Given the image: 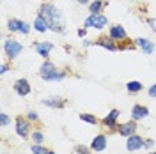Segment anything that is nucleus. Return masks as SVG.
Here are the masks:
<instances>
[{"label":"nucleus","mask_w":156,"mask_h":154,"mask_svg":"<svg viewBox=\"0 0 156 154\" xmlns=\"http://www.w3.org/2000/svg\"><path fill=\"white\" fill-rule=\"evenodd\" d=\"M30 140H32L34 144H43V142H44V135H43V131H41V129H34L32 135H30Z\"/></svg>","instance_id":"4be33fe9"},{"label":"nucleus","mask_w":156,"mask_h":154,"mask_svg":"<svg viewBox=\"0 0 156 154\" xmlns=\"http://www.w3.org/2000/svg\"><path fill=\"white\" fill-rule=\"evenodd\" d=\"M135 48H136L135 41L129 39V37H128L126 41H121V44H119V50H135Z\"/></svg>","instance_id":"b1692460"},{"label":"nucleus","mask_w":156,"mask_h":154,"mask_svg":"<svg viewBox=\"0 0 156 154\" xmlns=\"http://www.w3.org/2000/svg\"><path fill=\"white\" fill-rule=\"evenodd\" d=\"M78 119H80V121H83V122H87V124H90V126H96L98 122H99V121H98V117L92 115V114H80Z\"/></svg>","instance_id":"412c9836"},{"label":"nucleus","mask_w":156,"mask_h":154,"mask_svg":"<svg viewBox=\"0 0 156 154\" xmlns=\"http://www.w3.org/2000/svg\"><path fill=\"white\" fill-rule=\"evenodd\" d=\"M107 25H108V18L105 14H89L85 18V21H83L85 29H96L98 32L107 29Z\"/></svg>","instance_id":"423d86ee"},{"label":"nucleus","mask_w":156,"mask_h":154,"mask_svg":"<svg viewBox=\"0 0 156 154\" xmlns=\"http://www.w3.org/2000/svg\"><path fill=\"white\" fill-rule=\"evenodd\" d=\"M37 14H41L43 18L46 19V23H48V27L51 32H55V34H66V18H64V14H62V11L58 9L55 4H51V2H43L41 5H39V11Z\"/></svg>","instance_id":"f257e3e1"},{"label":"nucleus","mask_w":156,"mask_h":154,"mask_svg":"<svg viewBox=\"0 0 156 154\" xmlns=\"http://www.w3.org/2000/svg\"><path fill=\"white\" fill-rule=\"evenodd\" d=\"M37 75L44 82H62L64 78L68 76V71L66 69H58L51 60H44L41 64V68H39Z\"/></svg>","instance_id":"f03ea898"},{"label":"nucleus","mask_w":156,"mask_h":154,"mask_svg":"<svg viewBox=\"0 0 156 154\" xmlns=\"http://www.w3.org/2000/svg\"><path fill=\"white\" fill-rule=\"evenodd\" d=\"M135 41V44H136V48H140L146 55H153L154 53V50H156V44L151 41V39H147V37H136L133 39Z\"/></svg>","instance_id":"dca6fc26"},{"label":"nucleus","mask_w":156,"mask_h":154,"mask_svg":"<svg viewBox=\"0 0 156 154\" xmlns=\"http://www.w3.org/2000/svg\"><path fill=\"white\" fill-rule=\"evenodd\" d=\"M41 103L44 106H48V108H53V110H62L68 105V99H64V97H60V96H50L46 99H43Z\"/></svg>","instance_id":"2eb2a0df"},{"label":"nucleus","mask_w":156,"mask_h":154,"mask_svg":"<svg viewBox=\"0 0 156 154\" xmlns=\"http://www.w3.org/2000/svg\"><path fill=\"white\" fill-rule=\"evenodd\" d=\"M142 90H144L142 82H138V80H129V82H126V92L128 94H138V92H142Z\"/></svg>","instance_id":"aec40b11"},{"label":"nucleus","mask_w":156,"mask_h":154,"mask_svg":"<svg viewBox=\"0 0 156 154\" xmlns=\"http://www.w3.org/2000/svg\"><path fill=\"white\" fill-rule=\"evenodd\" d=\"M46 154H55V152H53V151H48V152H46Z\"/></svg>","instance_id":"c9c22d12"},{"label":"nucleus","mask_w":156,"mask_h":154,"mask_svg":"<svg viewBox=\"0 0 156 154\" xmlns=\"http://www.w3.org/2000/svg\"><path fill=\"white\" fill-rule=\"evenodd\" d=\"M12 90L21 97H27L32 92V87H30V82L27 78H18V80H14V83H12Z\"/></svg>","instance_id":"9d476101"},{"label":"nucleus","mask_w":156,"mask_h":154,"mask_svg":"<svg viewBox=\"0 0 156 154\" xmlns=\"http://www.w3.org/2000/svg\"><path fill=\"white\" fill-rule=\"evenodd\" d=\"M136 129H138V122H135L133 119H129V121H126V122H122V124L117 126V135L128 138V136L135 135Z\"/></svg>","instance_id":"9b49d317"},{"label":"nucleus","mask_w":156,"mask_h":154,"mask_svg":"<svg viewBox=\"0 0 156 154\" xmlns=\"http://www.w3.org/2000/svg\"><path fill=\"white\" fill-rule=\"evenodd\" d=\"M147 25L151 27L153 32H156V23H154V19H153V18H147Z\"/></svg>","instance_id":"2f4dec72"},{"label":"nucleus","mask_w":156,"mask_h":154,"mask_svg":"<svg viewBox=\"0 0 156 154\" xmlns=\"http://www.w3.org/2000/svg\"><path fill=\"white\" fill-rule=\"evenodd\" d=\"M147 96H149V97H153V99L156 97V83H153V85H151L149 89H147Z\"/></svg>","instance_id":"c85d7f7f"},{"label":"nucleus","mask_w":156,"mask_h":154,"mask_svg":"<svg viewBox=\"0 0 156 154\" xmlns=\"http://www.w3.org/2000/svg\"><path fill=\"white\" fill-rule=\"evenodd\" d=\"M94 46H99V48L107 50V51H117L119 50V43H115L110 36H99L98 39H94Z\"/></svg>","instance_id":"1a4fd4ad"},{"label":"nucleus","mask_w":156,"mask_h":154,"mask_svg":"<svg viewBox=\"0 0 156 154\" xmlns=\"http://www.w3.org/2000/svg\"><path fill=\"white\" fill-rule=\"evenodd\" d=\"M149 108H147L146 105H140V103H136V105H133V108H131V119L135 121V122H142V121H146L147 117H149Z\"/></svg>","instance_id":"ddd939ff"},{"label":"nucleus","mask_w":156,"mask_h":154,"mask_svg":"<svg viewBox=\"0 0 156 154\" xmlns=\"http://www.w3.org/2000/svg\"><path fill=\"white\" fill-rule=\"evenodd\" d=\"M108 145V136L103 135V133H99L92 138V142H90V149H92V152H103L105 149H107Z\"/></svg>","instance_id":"f3484780"},{"label":"nucleus","mask_w":156,"mask_h":154,"mask_svg":"<svg viewBox=\"0 0 156 154\" xmlns=\"http://www.w3.org/2000/svg\"><path fill=\"white\" fill-rule=\"evenodd\" d=\"M147 154H156V151H147Z\"/></svg>","instance_id":"f704fd0d"},{"label":"nucleus","mask_w":156,"mask_h":154,"mask_svg":"<svg viewBox=\"0 0 156 154\" xmlns=\"http://www.w3.org/2000/svg\"><path fill=\"white\" fill-rule=\"evenodd\" d=\"M7 30L9 32H20V34H23V36H29L32 27H30L27 21H23V19H18V18H9L7 19Z\"/></svg>","instance_id":"0eeeda50"},{"label":"nucleus","mask_w":156,"mask_h":154,"mask_svg":"<svg viewBox=\"0 0 156 154\" xmlns=\"http://www.w3.org/2000/svg\"><path fill=\"white\" fill-rule=\"evenodd\" d=\"M32 29L36 30V32H39V34H44L46 30H50V27H48V23H46V19L43 18L41 14H37L36 19H34V23H32Z\"/></svg>","instance_id":"6ab92c4d"},{"label":"nucleus","mask_w":156,"mask_h":154,"mask_svg":"<svg viewBox=\"0 0 156 154\" xmlns=\"http://www.w3.org/2000/svg\"><path fill=\"white\" fill-rule=\"evenodd\" d=\"M119 117H121V112H119L117 108H112V110L108 112L107 115H105L103 119H101V121H99V124L103 126V128H107L108 131H112V133H117Z\"/></svg>","instance_id":"39448f33"},{"label":"nucleus","mask_w":156,"mask_h":154,"mask_svg":"<svg viewBox=\"0 0 156 154\" xmlns=\"http://www.w3.org/2000/svg\"><path fill=\"white\" fill-rule=\"evenodd\" d=\"M78 4H82V5H89L90 4V0H76Z\"/></svg>","instance_id":"72a5a7b5"},{"label":"nucleus","mask_w":156,"mask_h":154,"mask_svg":"<svg viewBox=\"0 0 156 154\" xmlns=\"http://www.w3.org/2000/svg\"><path fill=\"white\" fill-rule=\"evenodd\" d=\"M9 122H11V117L7 115V114H0V126H2V128L9 126Z\"/></svg>","instance_id":"bb28decb"},{"label":"nucleus","mask_w":156,"mask_h":154,"mask_svg":"<svg viewBox=\"0 0 156 154\" xmlns=\"http://www.w3.org/2000/svg\"><path fill=\"white\" fill-rule=\"evenodd\" d=\"M108 36L114 39L115 43H121V41H126L128 39V32L122 25H110L108 27Z\"/></svg>","instance_id":"4468645a"},{"label":"nucleus","mask_w":156,"mask_h":154,"mask_svg":"<svg viewBox=\"0 0 156 154\" xmlns=\"http://www.w3.org/2000/svg\"><path fill=\"white\" fill-rule=\"evenodd\" d=\"M83 46H94V41H90V39H83Z\"/></svg>","instance_id":"473e14b6"},{"label":"nucleus","mask_w":156,"mask_h":154,"mask_svg":"<svg viewBox=\"0 0 156 154\" xmlns=\"http://www.w3.org/2000/svg\"><path fill=\"white\" fill-rule=\"evenodd\" d=\"M30 128H32V122H30L27 117L18 115L14 119V131H16V135L20 138H23V140L30 138V135H32V129Z\"/></svg>","instance_id":"7ed1b4c3"},{"label":"nucleus","mask_w":156,"mask_h":154,"mask_svg":"<svg viewBox=\"0 0 156 154\" xmlns=\"http://www.w3.org/2000/svg\"><path fill=\"white\" fill-rule=\"evenodd\" d=\"M76 36H78L80 39H85V37H87V29H85V27L78 29V30H76Z\"/></svg>","instance_id":"c756f323"},{"label":"nucleus","mask_w":156,"mask_h":154,"mask_svg":"<svg viewBox=\"0 0 156 154\" xmlns=\"http://www.w3.org/2000/svg\"><path fill=\"white\" fill-rule=\"evenodd\" d=\"M75 152L76 154H92V149L90 145H75Z\"/></svg>","instance_id":"393cba45"},{"label":"nucleus","mask_w":156,"mask_h":154,"mask_svg":"<svg viewBox=\"0 0 156 154\" xmlns=\"http://www.w3.org/2000/svg\"><path fill=\"white\" fill-rule=\"evenodd\" d=\"M144 140H146V138H142L138 133L128 136L126 138V151L128 152H136V151L144 149Z\"/></svg>","instance_id":"f8f14e48"},{"label":"nucleus","mask_w":156,"mask_h":154,"mask_svg":"<svg viewBox=\"0 0 156 154\" xmlns=\"http://www.w3.org/2000/svg\"><path fill=\"white\" fill-rule=\"evenodd\" d=\"M21 51H23V44L20 43L18 39H5L4 41V53H5V57L9 60L18 58Z\"/></svg>","instance_id":"20e7f679"},{"label":"nucleus","mask_w":156,"mask_h":154,"mask_svg":"<svg viewBox=\"0 0 156 154\" xmlns=\"http://www.w3.org/2000/svg\"><path fill=\"white\" fill-rule=\"evenodd\" d=\"M32 46H34V50L37 51L39 57L44 58V60H50V53H51V50L55 48L53 43H50V41H36Z\"/></svg>","instance_id":"6e6552de"},{"label":"nucleus","mask_w":156,"mask_h":154,"mask_svg":"<svg viewBox=\"0 0 156 154\" xmlns=\"http://www.w3.org/2000/svg\"><path fill=\"white\" fill-rule=\"evenodd\" d=\"M30 151H32V154H46L50 149H46L43 144H32L30 145Z\"/></svg>","instance_id":"5701e85b"},{"label":"nucleus","mask_w":156,"mask_h":154,"mask_svg":"<svg viewBox=\"0 0 156 154\" xmlns=\"http://www.w3.org/2000/svg\"><path fill=\"white\" fill-rule=\"evenodd\" d=\"M9 71V64L7 62H2V66H0V75H5Z\"/></svg>","instance_id":"7c9ffc66"},{"label":"nucleus","mask_w":156,"mask_h":154,"mask_svg":"<svg viewBox=\"0 0 156 154\" xmlns=\"http://www.w3.org/2000/svg\"><path fill=\"white\" fill-rule=\"evenodd\" d=\"M25 117L29 119V121L32 122V124H34V122H39V115H37V112H34V110H29Z\"/></svg>","instance_id":"a878e982"},{"label":"nucleus","mask_w":156,"mask_h":154,"mask_svg":"<svg viewBox=\"0 0 156 154\" xmlns=\"http://www.w3.org/2000/svg\"><path fill=\"white\" fill-rule=\"evenodd\" d=\"M108 5L107 0H90L89 4V14H103V9Z\"/></svg>","instance_id":"a211bd4d"},{"label":"nucleus","mask_w":156,"mask_h":154,"mask_svg":"<svg viewBox=\"0 0 156 154\" xmlns=\"http://www.w3.org/2000/svg\"><path fill=\"white\" fill-rule=\"evenodd\" d=\"M153 147H154V140L153 138H146L144 140V149L146 151H153Z\"/></svg>","instance_id":"cd10ccee"}]
</instances>
